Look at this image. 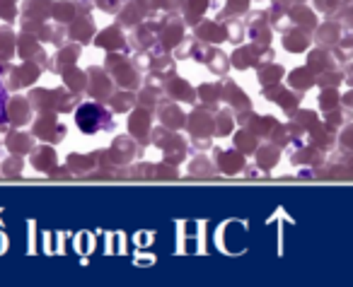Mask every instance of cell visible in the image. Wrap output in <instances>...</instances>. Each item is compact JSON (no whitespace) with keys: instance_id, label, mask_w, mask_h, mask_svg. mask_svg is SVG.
I'll list each match as a JSON object with an SVG mask.
<instances>
[{"instance_id":"obj_1","label":"cell","mask_w":353,"mask_h":287,"mask_svg":"<svg viewBox=\"0 0 353 287\" xmlns=\"http://www.w3.org/2000/svg\"><path fill=\"white\" fill-rule=\"evenodd\" d=\"M6 118V89L0 87V121Z\"/></svg>"}]
</instances>
